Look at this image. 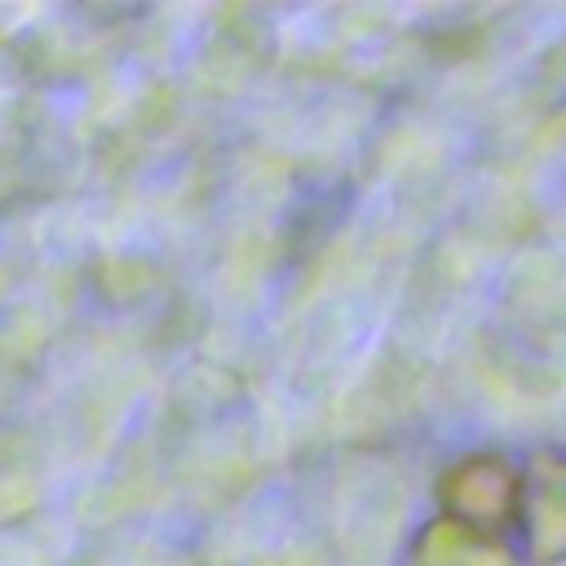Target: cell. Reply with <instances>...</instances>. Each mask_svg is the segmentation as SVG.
I'll use <instances>...</instances> for the list:
<instances>
[{
  "label": "cell",
  "mask_w": 566,
  "mask_h": 566,
  "mask_svg": "<svg viewBox=\"0 0 566 566\" xmlns=\"http://www.w3.org/2000/svg\"><path fill=\"white\" fill-rule=\"evenodd\" d=\"M522 535L535 539L539 557L566 553V464L548 460L531 473L526 486H517V517Z\"/></svg>",
  "instance_id": "1"
},
{
  "label": "cell",
  "mask_w": 566,
  "mask_h": 566,
  "mask_svg": "<svg viewBox=\"0 0 566 566\" xmlns=\"http://www.w3.org/2000/svg\"><path fill=\"white\" fill-rule=\"evenodd\" d=\"M420 566H517L513 557V544L500 535V531H482V526H469V522H438L420 553H416Z\"/></svg>",
  "instance_id": "2"
}]
</instances>
